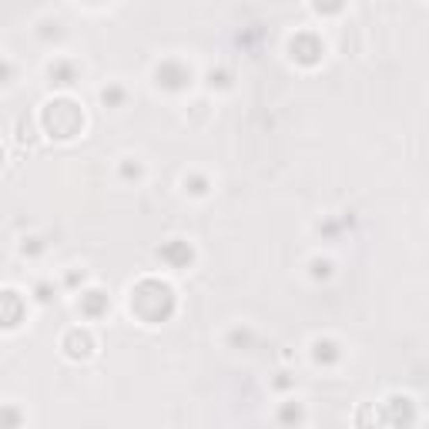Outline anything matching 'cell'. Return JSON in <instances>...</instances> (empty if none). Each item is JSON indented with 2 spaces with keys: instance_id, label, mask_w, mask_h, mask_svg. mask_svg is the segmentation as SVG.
<instances>
[{
  "instance_id": "obj_8",
  "label": "cell",
  "mask_w": 429,
  "mask_h": 429,
  "mask_svg": "<svg viewBox=\"0 0 429 429\" xmlns=\"http://www.w3.org/2000/svg\"><path fill=\"white\" fill-rule=\"evenodd\" d=\"M81 309H84V316H101L104 309H108V296H101V292H88V296H81Z\"/></svg>"
},
{
  "instance_id": "obj_15",
  "label": "cell",
  "mask_w": 429,
  "mask_h": 429,
  "mask_svg": "<svg viewBox=\"0 0 429 429\" xmlns=\"http://www.w3.org/2000/svg\"><path fill=\"white\" fill-rule=\"evenodd\" d=\"M282 419H299V410H292V406H289V410L282 412Z\"/></svg>"
},
{
  "instance_id": "obj_7",
  "label": "cell",
  "mask_w": 429,
  "mask_h": 429,
  "mask_svg": "<svg viewBox=\"0 0 429 429\" xmlns=\"http://www.w3.org/2000/svg\"><path fill=\"white\" fill-rule=\"evenodd\" d=\"M161 259H168L171 265L181 268V265L191 261V248H188V242H178V238H175V242H168L165 248H161Z\"/></svg>"
},
{
  "instance_id": "obj_10",
  "label": "cell",
  "mask_w": 429,
  "mask_h": 429,
  "mask_svg": "<svg viewBox=\"0 0 429 429\" xmlns=\"http://www.w3.org/2000/svg\"><path fill=\"white\" fill-rule=\"evenodd\" d=\"M316 359H318V362H336V359H339V346H336V342H316Z\"/></svg>"
},
{
  "instance_id": "obj_5",
  "label": "cell",
  "mask_w": 429,
  "mask_h": 429,
  "mask_svg": "<svg viewBox=\"0 0 429 429\" xmlns=\"http://www.w3.org/2000/svg\"><path fill=\"white\" fill-rule=\"evenodd\" d=\"M318 54H322V44L312 34H299V38L292 40V57L302 60V64H316Z\"/></svg>"
},
{
  "instance_id": "obj_11",
  "label": "cell",
  "mask_w": 429,
  "mask_h": 429,
  "mask_svg": "<svg viewBox=\"0 0 429 429\" xmlns=\"http://www.w3.org/2000/svg\"><path fill=\"white\" fill-rule=\"evenodd\" d=\"M101 97H104V104H118V101L124 97V91H121V88H111V91H104Z\"/></svg>"
},
{
  "instance_id": "obj_9",
  "label": "cell",
  "mask_w": 429,
  "mask_h": 429,
  "mask_svg": "<svg viewBox=\"0 0 429 429\" xmlns=\"http://www.w3.org/2000/svg\"><path fill=\"white\" fill-rule=\"evenodd\" d=\"M74 64H67V60H60L51 67V77H54V84H74Z\"/></svg>"
},
{
  "instance_id": "obj_1",
  "label": "cell",
  "mask_w": 429,
  "mask_h": 429,
  "mask_svg": "<svg viewBox=\"0 0 429 429\" xmlns=\"http://www.w3.org/2000/svg\"><path fill=\"white\" fill-rule=\"evenodd\" d=\"M131 309L145 322H165L175 312V292H171L165 282L145 279L138 282V289L131 292Z\"/></svg>"
},
{
  "instance_id": "obj_14",
  "label": "cell",
  "mask_w": 429,
  "mask_h": 429,
  "mask_svg": "<svg viewBox=\"0 0 429 429\" xmlns=\"http://www.w3.org/2000/svg\"><path fill=\"white\" fill-rule=\"evenodd\" d=\"M7 77H10V64H0V84H7Z\"/></svg>"
},
{
  "instance_id": "obj_6",
  "label": "cell",
  "mask_w": 429,
  "mask_h": 429,
  "mask_svg": "<svg viewBox=\"0 0 429 429\" xmlns=\"http://www.w3.org/2000/svg\"><path fill=\"white\" fill-rule=\"evenodd\" d=\"M64 349H67V355H71V359H84V355H91L94 342H91V336H88V332L74 329L71 336L64 339Z\"/></svg>"
},
{
  "instance_id": "obj_13",
  "label": "cell",
  "mask_w": 429,
  "mask_h": 429,
  "mask_svg": "<svg viewBox=\"0 0 429 429\" xmlns=\"http://www.w3.org/2000/svg\"><path fill=\"white\" fill-rule=\"evenodd\" d=\"M20 416L17 412H0V423H17Z\"/></svg>"
},
{
  "instance_id": "obj_2",
  "label": "cell",
  "mask_w": 429,
  "mask_h": 429,
  "mask_svg": "<svg viewBox=\"0 0 429 429\" xmlns=\"http://www.w3.org/2000/svg\"><path fill=\"white\" fill-rule=\"evenodd\" d=\"M44 124L47 131L60 138V141H67V138H74L81 124H84V114L77 108L74 101H54V104H47V111H44Z\"/></svg>"
},
{
  "instance_id": "obj_12",
  "label": "cell",
  "mask_w": 429,
  "mask_h": 429,
  "mask_svg": "<svg viewBox=\"0 0 429 429\" xmlns=\"http://www.w3.org/2000/svg\"><path fill=\"white\" fill-rule=\"evenodd\" d=\"M318 10H339L342 7V0H316Z\"/></svg>"
},
{
  "instance_id": "obj_4",
  "label": "cell",
  "mask_w": 429,
  "mask_h": 429,
  "mask_svg": "<svg viewBox=\"0 0 429 429\" xmlns=\"http://www.w3.org/2000/svg\"><path fill=\"white\" fill-rule=\"evenodd\" d=\"M188 81H191V71L181 67L178 60H165V64L158 67V84H165V88H171V91L185 88Z\"/></svg>"
},
{
  "instance_id": "obj_16",
  "label": "cell",
  "mask_w": 429,
  "mask_h": 429,
  "mask_svg": "<svg viewBox=\"0 0 429 429\" xmlns=\"http://www.w3.org/2000/svg\"><path fill=\"white\" fill-rule=\"evenodd\" d=\"M91 3H101V0H91Z\"/></svg>"
},
{
  "instance_id": "obj_3",
  "label": "cell",
  "mask_w": 429,
  "mask_h": 429,
  "mask_svg": "<svg viewBox=\"0 0 429 429\" xmlns=\"http://www.w3.org/2000/svg\"><path fill=\"white\" fill-rule=\"evenodd\" d=\"M20 318H24V302H20L17 292H0V325L3 329H14L20 325Z\"/></svg>"
}]
</instances>
